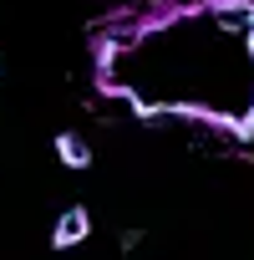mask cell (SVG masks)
I'll return each mask as SVG.
<instances>
[{"mask_svg":"<svg viewBox=\"0 0 254 260\" xmlns=\"http://www.w3.org/2000/svg\"><path fill=\"white\" fill-rule=\"evenodd\" d=\"M87 235H92V214H87V204H71V209H61V219L51 230V250H71Z\"/></svg>","mask_w":254,"mask_h":260,"instance_id":"6da1fadb","label":"cell"},{"mask_svg":"<svg viewBox=\"0 0 254 260\" xmlns=\"http://www.w3.org/2000/svg\"><path fill=\"white\" fill-rule=\"evenodd\" d=\"M203 11H208L214 21L244 26V31H249V21H254V6H249V0H203Z\"/></svg>","mask_w":254,"mask_h":260,"instance_id":"7a4b0ae2","label":"cell"},{"mask_svg":"<svg viewBox=\"0 0 254 260\" xmlns=\"http://www.w3.org/2000/svg\"><path fill=\"white\" fill-rule=\"evenodd\" d=\"M56 158L66 169H92V148L81 143V133H56Z\"/></svg>","mask_w":254,"mask_h":260,"instance_id":"3957f363","label":"cell"},{"mask_svg":"<svg viewBox=\"0 0 254 260\" xmlns=\"http://www.w3.org/2000/svg\"><path fill=\"white\" fill-rule=\"evenodd\" d=\"M244 36H249V61H254V21H249V31H244Z\"/></svg>","mask_w":254,"mask_h":260,"instance_id":"277c9868","label":"cell"}]
</instances>
